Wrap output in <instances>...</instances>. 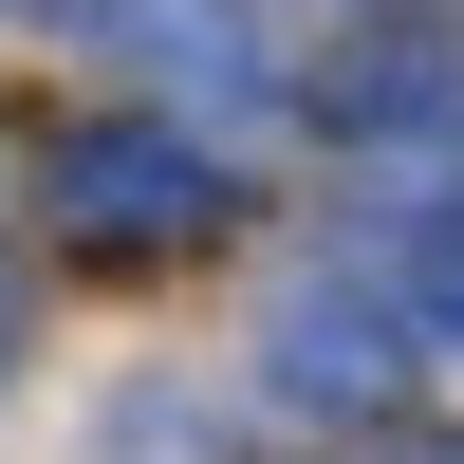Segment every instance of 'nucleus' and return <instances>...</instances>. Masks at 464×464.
Wrapping results in <instances>:
<instances>
[{
    "label": "nucleus",
    "mask_w": 464,
    "mask_h": 464,
    "mask_svg": "<svg viewBox=\"0 0 464 464\" xmlns=\"http://www.w3.org/2000/svg\"><path fill=\"white\" fill-rule=\"evenodd\" d=\"M74 205H93V223H186L205 186H186V168H149V149H93V168H74Z\"/></svg>",
    "instance_id": "nucleus-1"
}]
</instances>
